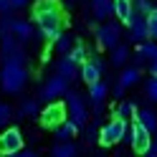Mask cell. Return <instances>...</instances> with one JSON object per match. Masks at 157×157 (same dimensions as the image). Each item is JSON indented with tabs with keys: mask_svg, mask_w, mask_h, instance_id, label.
<instances>
[{
	"mask_svg": "<svg viewBox=\"0 0 157 157\" xmlns=\"http://www.w3.org/2000/svg\"><path fill=\"white\" fill-rule=\"evenodd\" d=\"M33 18L38 28H41V36L48 43L56 41L61 36V23H63V13L58 0H36L33 3Z\"/></svg>",
	"mask_w": 157,
	"mask_h": 157,
	"instance_id": "1",
	"label": "cell"
},
{
	"mask_svg": "<svg viewBox=\"0 0 157 157\" xmlns=\"http://www.w3.org/2000/svg\"><path fill=\"white\" fill-rule=\"evenodd\" d=\"M25 78H28V71L23 63H5L0 71V86L8 94H18L25 86Z\"/></svg>",
	"mask_w": 157,
	"mask_h": 157,
	"instance_id": "2",
	"label": "cell"
},
{
	"mask_svg": "<svg viewBox=\"0 0 157 157\" xmlns=\"http://www.w3.org/2000/svg\"><path fill=\"white\" fill-rule=\"evenodd\" d=\"M127 132H129V127H127V119H119V117H114L112 122H106L101 129H99V144L101 147H114L117 142H122Z\"/></svg>",
	"mask_w": 157,
	"mask_h": 157,
	"instance_id": "3",
	"label": "cell"
},
{
	"mask_svg": "<svg viewBox=\"0 0 157 157\" xmlns=\"http://www.w3.org/2000/svg\"><path fill=\"white\" fill-rule=\"evenodd\" d=\"M66 114H68V106L63 101H48L46 109H41V124L56 129V127H61L66 122Z\"/></svg>",
	"mask_w": 157,
	"mask_h": 157,
	"instance_id": "4",
	"label": "cell"
},
{
	"mask_svg": "<svg viewBox=\"0 0 157 157\" xmlns=\"http://www.w3.org/2000/svg\"><path fill=\"white\" fill-rule=\"evenodd\" d=\"M66 91H68V78H63L61 74H56V76H51L48 81L41 86V99L43 101H56L58 96H66Z\"/></svg>",
	"mask_w": 157,
	"mask_h": 157,
	"instance_id": "5",
	"label": "cell"
},
{
	"mask_svg": "<svg viewBox=\"0 0 157 157\" xmlns=\"http://www.w3.org/2000/svg\"><path fill=\"white\" fill-rule=\"evenodd\" d=\"M23 150V134L18 127H8V129L0 132V152L5 155H18Z\"/></svg>",
	"mask_w": 157,
	"mask_h": 157,
	"instance_id": "6",
	"label": "cell"
},
{
	"mask_svg": "<svg viewBox=\"0 0 157 157\" xmlns=\"http://www.w3.org/2000/svg\"><path fill=\"white\" fill-rule=\"evenodd\" d=\"M129 129H132V150L137 152V155H144L147 150H150V144H152V132L147 129V127L142 124V122H132L129 124Z\"/></svg>",
	"mask_w": 157,
	"mask_h": 157,
	"instance_id": "7",
	"label": "cell"
},
{
	"mask_svg": "<svg viewBox=\"0 0 157 157\" xmlns=\"http://www.w3.org/2000/svg\"><path fill=\"white\" fill-rule=\"evenodd\" d=\"M66 106H68V119H74L78 127H84L89 119V112H86L84 99L76 91H66Z\"/></svg>",
	"mask_w": 157,
	"mask_h": 157,
	"instance_id": "8",
	"label": "cell"
},
{
	"mask_svg": "<svg viewBox=\"0 0 157 157\" xmlns=\"http://www.w3.org/2000/svg\"><path fill=\"white\" fill-rule=\"evenodd\" d=\"M119 38H122V28L119 23H104L96 28V43H99V48H112L119 43Z\"/></svg>",
	"mask_w": 157,
	"mask_h": 157,
	"instance_id": "9",
	"label": "cell"
},
{
	"mask_svg": "<svg viewBox=\"0 0 157 157\" xmlns=\"http://www.w3.org/2000/svg\"><path fill=\"white\" fill-rule=\"evenodd\" d=\"M150 38V25H147V15H140L137 13L129 23V41L134 43H144Z\"/></svg>",
	"mask_w": 157,
	"mask_h": 157,
	"instance_id": "10",
	"label": "cell"
},
{
	"mask_svg": "<svg viewBox=\"0 0 157 157\" xmlns=\"http://www.w3.org/2000/svg\"><path fill=\"white\" fill-rule=\"evenodd\" d=\"M101 74H104V61H101V58H86V61L81 63V78L86 84L99 81Z\"/></svg>",
	"mask_w": 157,
	"mask_h": 157,
	"instance_id": "11",
	"label": "cell"
},
{
	"mask_svg": "<svg viewBox=\"0 0 157 157\" xmlns=\"http://www.w3.org/2000/svg\"><path fill=\"white\" fill-rule=\"evenodd\" d=\"M114 15L119 18L124 25H129L132 18L137 15V10H134V0H114Z\"/></svg>",
	"mask_w": 157,
	"mask_h": 157,
	"instance_id": "12",
	"label": "cell"
},
{
	"mask_svg": "<svg viewBox=\"0 0 157 157\" xmlns=\"http://www.w3.org/2000/svg\"><path fill=\"white\" fill-rule=\"evenodd\" d=\"M58 74H61L63 78H68V81H74L76 76H81V66L66 53V56H61V61H58Z\"/></svg>",
	"mask_w": 157,
	"mask_h": 157,
	"instance_id": "13",
	"label": "cell"
},
{
	"mask_svg": "<svg viewBox=\"0 0 157 157\" xmlns=\"http://www.w3.org/2000/svg\"><path fill=\"white\" fill-rule=\"evenodd\" d=\"M91 10H94V18L106 21L109 15H114V0H91Z\"/></svg>",
	"mask_w": 157,
	"mask_h": 157,
	"instance_id": "14",
	"label": "cell"
},
{
	"mask_svg": "<svg viewBox=\"0 0 157 157\" xmlns=\"http://www.w3.org/2000/svg\"><path fill=\"white\" fill-rule=\"evenodd\" d=\"M106 94H109V86H106V81H94V84H89V99H91V104H104V99H106Z\"/></svg>",
	"mask_w": 157,
	"mask_h": 157,
	"instance_id": "15",
	"label": "cell"
},
{
	"mask_svg": "<svg viewBox=\"0 0 157 157\" xmlns=\"http://www.w3.org/2000/svg\"><path fill=\"white\" fill-rule=\"evenodd\" d=\"M134 119H137V122H142L150 132H157V114H155L152 109H137Z\"/></svg>",
	"mask_w": 157,
	"mask_h": 157,
	"instance_id": "16",
	"label": "cell"
},
{
	"mask_svg": "<svg viewBox=\"0 0 157 157\" xmlns=\"http://www.w3.org/2000/svg\"><path fill=\"white\" fill-rule=\"evenodd\" d=\"M140 76H142V71H140V66H127L124 71L119 74V84H124L127 89H129V86H134L137 81H140Z\"/></svg>",
	"mask_w": 157,
	"mask_h": 157,
	"instance_id": "17",
	"label": "cell"
},
{
	"mask_svg": "<svg viewBox=\"0 0 157 157\" xmlns=\"http://www.w3.org/2000/svg\"><path fill=\"white\" fill-rule=\"evenodd\" d=\"M13 36L18 38V41H31L33 38V25L28 21H15L13 23Z\"/></svg>",
	"mask_w": 157,
	"mask_h": 157,
	"instance_id": "18",
	"label": "cell"
},
{
	"mask_svg": "<svg viewBox=\"0 0 157 157\" xmlns=\"http://www.w3.org/2000/svg\"><path fill=\"white\" fill-rule=\"evenodd\" d=\"M78 129H81V127H78L74 119H66L61 127H56V137L58 140H71L74 134H78Z\"/></svg>",
	"mask_w": 157,
	"mask_h": 157,
	"instance_id": "19",
	"label": "cell"
},
{
	"mask_svg": "<svg viewBox=\"0 0 157 157\" xmlns=\"http://www.w3.org/2000/svg\"><path fill=\"white\" fill-rule=\"evenodd\" d=\"M51 157H76V144L68 142V140H61L51 150Z\"/></svg>",
	"mask_w": 157,
	"mask_h": 157,
	"instance_id": "20",
	"label": "cell"
},
{
	"mask_svg": "<svg viewBox=\"0 0 157 157\" xmlns=\"http://www.w3.org/2000/svg\"><path fill=\"white\" fill-rule=\"evenodd\" d=\"M137 53H142L147 61H157V41H144V43H137Z\"/></svg>",
	"mask_w": 157,
	"mask_h": 157,
	"instance_id": "21",
	"label": "cell"
},
{
	"mask_svg": "<svg viewBox=\"0 0 157 157\" xmlns=\"http://www.w3.org/2000/svg\"><path fill=\"white\" fill-rule=\"evenodd\" d=\"M127 58H129V48H127L124 43H117L112 48V63L114 66H122V63H127Z\"/></svg>",
	"mask_w": 157,
	"mask_h": 157,
	"instance_id": "22",
	"label": "cell"
},
{
	"mask_svg": "<svg viewBox=\"0 0 157 157\" xmlns=\"http://www.w3.org/2000/svg\"><path fill=\"white\" fill-rule=\"evenodd\" d=\"M134 114H137V104L134 101H122L114 109V117H119V119H132Z\"/></svg>",
	"mask_w": 157,
	"mask_h": 157,
	"instance_id": "23",
	"label": "cell"
},
{
	"mask_svg": "<svg viewBox=\"0 0 157 157\" xmlns=\"http://www.w3.org/2000/svg\"><path fill=\"white\" fill-rule=\"evenodd\" d=\"M53 43H56V51H61L63 56H66V53L74 48V41H71V36H68V33H61V36H58Z\"/></svg>",
	"mask_w": 157,
	"mask_h": 157,
	"instance_id": "24",
	"label": "cell"
},
{
	"mask_svg": "<svg viewBox=\"0 0 157 157\" xmlns=\"http://www.w3.org/2000/svg\"><path fill=\"white\" fill-rule=\"evenodd\" d=\"M68 56H71L74 61H76L78 66H81V63L86 61V46H84V43H76V46L71 48V51H68Z\"/></svg>",
	"mask_w": 157,
	"mask_h": 157,
	"instance_id": "25",
	"label": "cell"
},
{
	"mask_svg": "<svg viewBox=\"0 0 157 157\" xmlns=\"http://www.w3.org/2000/svg\"><path fill=\"white\" fill-rule=\"evenodd\" d=\"M36 114H38V104L33 99H25L21 104V117H36Z\"/></svg>",
	"mask_w": 157,
	"mask_h": 157,
	"instance_id": "26",
	"label": "cell"
},
{
	"mask_svg": "<svg viewBox=\"0 0 157 157\" xmlns=\"http://www.w3.org/2000/svg\"><path fill=\"white\" fill-rule=\"evenodd\" d=\"M134 10L140 15H150L155 10V5H152V0H134Z\"/></svg>",
	"mask_w": 157,
	"mask_h": 157,
	"instance_id": "27",
	"label": "cell"
},
{
	"mask_svg": "<svg viewBox=\"0 0 157 157\" xmlns=\"http://www.w3.org/2000/svg\"><path fill=\"white\" fill-rule=\"evenodd\" d=\"M144 94H147L150 101H157V76H152L150 81L144 84Z\"/></svg>",
	"mask_w": 157,
	"mask_h": 157,
	"instance_id": "28",
	"label": "cell"
},
{
	"mask_svg": "<svg viewBox=\"0 0 157 157\" xmlns=\"http://www.w3.org/2000/svg\"><path fill=\"white\" fill-rule=\"evenodd\" d=\"M10 117H13V109H10L8 104H0V129L10 122Z\"/></svg>",
	"mask_w": 157,
	"mask_h": 157,
	"instance_id": "29",
	"label": "cell"
},
{
	"mask_svg": "<svg viewBox=\"0 0 157 157\" xmlns=\"http://www.w3.org/2000/svg\"><path fill=\"white\" fill-rule=\"evenodd\" d=\"M147 25H150V38L157 41V13H155V10L147 15Z\"/></svg>",
	"mask_w": 157,
	"mask_h": 157,
	"instance_id": "30",
	"label": "cell"
},
{
	"mask_svg": "<svg viewBox=\"0 0 157 157\" xmlns=\"http://www.w3.org/2000/svg\"><path fill=\"white\" fill-rule=\"evenodd\" d=\"M84 140H86V142H94V140H99V129H96V127H89V129L84 132Z\"/></svg>",
	"mask_w": 157,
	"mask_h": 157,
	"instance_id": "31",
	"label": "cell"
},
{
	"mask_svg": "<svg viewBox=\"0 0 157 157\" xmlns=\"http://www.w3.org/2000/svg\"><path fill=\"white\" fill-rule=\"evenodd\" d=\"M13 10V0H0V13H10Z\"/></svg>",
	"mask_w": 157,
	"mask_h": 157,
	"instance_id": "32",
	"label": "cell"
},
{
	"mask_svg": "<svg viewBox=\"0 0 157 157\" xmlns=\"http://www.w3.org/2000/svg\"><path fill=\"white\" fill-rule=\"evenodd\" d=\"M124 91H127V86H124V84H119V81H117V84H114V91H112V94H114V96H122Z\"/></svg>",
	"mask_w": 157,
	"mask_h": 157,
	"instance_id": "33",
	"label": "cell"
},
{
	"mask_svg": "<svg viewBox=\"0 0 157 157\" xmlns=\"http://www.w3.org/2000/svg\"><path fill=\"white\" fill-rule=\"evenodd\" d=\"M144 157H157V142L152 140V144H150V150L144 152Z\"/></svg>",
	"mask_w": 157,
	"mask_h": 157,
	"instance_id": "34",
	"label": "cell"
},
{
	"mask_svg": "<svg viewBox=\"0 0 157 157\" xmlns=\"http://www.w3.org/2000/svg\"><path fill=\"white\" fill-rule=\"evenodd\" d=\"M5 157H36V152H18V155H5Z\"/></svg>",
	"mask_w": 157,
	"mask_h": 157,
	"instance_id": "35",
	"label": "cell"
},
{
	"mask_svg": "<svg viewBox=\"0 0 157 157\" xmlns=\"http://www.w3.org/2000/svg\"><path fill=\"white\" fill-rule=\"evenodd\" d=\"M150 74H152V76H157V61H152V63H150Z\"/></svg>",
	"mask_w": 157,
	"mask_h": 157,
	"instance_id": "36",
	"label": "cell"
},
{
	"mask_svg": "<svg viewBox=\"0 0 157 157\" xmlns=\"http://www.w3.org/2000/svg\"><path fill=\"white\" fill-rule=\"evenodd\" d=\"M25 3H28V0H13V8H23Z\"/></svg>",
	"mask_w": 157,
	"mask_h": 157,
	"instance_id": "37",
	"label": "cell"
},
{
	"mask_svg": "<svg viewBox=\"0 0 157 157\" xmlns=\"http://www.w3.org/2000/svg\"><path fill=\"white\" fill-rule=\"evenodd\" d=\"M155 13H157V8H155Z\"/></svg>",
	"mask_w": 157,
	"mask_h": 157,
	"instance_id": "38",
	"label": "cell"
}]
</instances>
